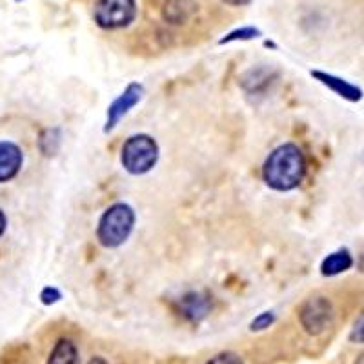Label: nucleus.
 <instances>
[{"instance_id": "ddd939ff", "label": "nucleus", "mask_w": 364, "mask_h": 364, "mask_svg": "<svg viewBox=\"0 0 364 364\" xmlns=\"http://www.w3.org/2000/svg\"><path fill=\"white\" fill-rule=\"evenodd\" d=\"M261 35V29L253 28V26H245V28L233 29L224 38H220V44H230V42L237 41H252V38H257Z\"/></svg>"}, {"instance_id": "a211bd4d", "label": "nucleus", "mask_w": 364, "mask_h": 364, "mask_svg": "<svg viewBox=\"0 0 364 364\" xmlns=\"http://www.w3.org/2000/svg\"><path fill=\"white\" fill-rule=\"evenodd\" d=\"M223 2H224V4H228V6H235V8H239V6L250 4L252 0H223Z\"/></svg>"}, {"instance_id": "f257e3e1", "label": "nucleus", "mask_w": 364, "mask_h": 364, "mask_svg": "<svg viewBox=\"0 0 364 364\" xmlns=\"http://www.w3.org/2000/svg\"><path fill=\"white\" fill-rule=\"evenodd\" d=\"M306 173L304 155L295 144H282L266 159L262 177L269 188L277 191H290L301 184Z\"/></svg>"}, {"instance_id": "9b49d317", "label": "nucleus", "mask_w": 364, "mask_h": 364, "mask_svg": "<svg viewBox=\"0 0 364 364\" xmlns=\"http://www.w3.org/2000/svg\"><path fill=\"white\" fill-rule=\"evenodd\" d=\"M210 311V301L200 294H190L181 301V314L188 321H200Z\"/></svg>"}, {"instance_id": "f3484780", "label": "nucleus", "mask_w": 364, "mask_h": 364, "mask_svg": "<svg viewBox=\"0 0 364 364\" xmlns=\"http://www.w3.org/2000/svg\"><path fill=\"white\" fill-rule=\"evenodd\" d=\"M58 299H60V291H58L57 288H53V286H48V288H44L41 294V301L44 302V304H55Z\"/></svg>"}, {"instance_id": "39448f33", "label": "nucleus", "mask_w": 364, "mask_h": 364, "mask_svg": "<svg viewBox=\"0 0 364 364\" xmlns=\"http://www.w3.org/2000/svg\"><path fill=\"white\" fill-rule=\"evenodd\" d=\"M299 318L306 333L321 336L333 323V308L326 297H311L302 304Z\"/></svg>"}, {"instance_id": "0eeeda50", "label": "nucleus", "mask_w": 364, "mask_h": 364, "mask_svg": "<svg viewBox=\"0 0 364 364\" xmlns=\"http://www.w3.org/2000/svg\"><path fill=\"white\" fill-rule=\"evenodd\" d=\"M199 11L195 0H166L162 6V18L171 26L188 24Z\"/></svg>"}, {"instance_id": "dca6fc26", "label": "nucleus", "mask_w": 364, "mask_h": 364, "mask_svg": "<svg viewBox=\"0 0 364 364\" xmlns=\"http://www.w3.org/2000/svg\"><path fill=\"white\" fill-rule=\"evenodd\" d=\"M350 341L357 344H364V311L359 315L355 323H353L352 331H350Z\"/></svg>"}, {"instance_id": "7ed1b4c3", "label": "nucleus", "mask_w": 364, "mask_h": 364, "mask_svg": "<svg viewBox=\"0 0 364 364\" xmlns=\"http://www.w3.org/2000/svg\"><path fill=\"white\" fill-rule=\"evenodd\" d=\"M159 159V146L149 135H133L122 146L120 162L132 175L148 173Z\"/></svg>"}, {"instance_id": "9d476101", "label": "nucleus", "mask_w": 364, "mask_h": 364, "mask_svg": "<svg viewBox=\"0 0 364 364\" xmlns=\"http://www.w3.org/2000/svg\"><path fill=\"white\" fill-rule=\"evenodd\" d=\"M48 364H80L79 348L71 339H58L48 357Z\"/></svg>"}, {"instance_id": "20e7f679", "label": "nucleus", "mask_w": 364, "mask_h": 364, "mask_svg": "<svg viewBox=\"0 0 364 364\" xmlns=\"http://www.w3.org/2000/svg\"><path fill=\"white\" fill-rule=\"evenodd\" d=\"M136 17V0H97L93 18L102 29H120Z\"/></svg>"}, {"instance_id": "1a4fd4ad", "label": "nucleus", "mask_w": 364, "mask_h": 364, "mask_svg": "<svg viewBox=\"0 0 364 364\" xmlns=\"http://www.w3.org/2000/svg\"><path fill=\"white\" fill-rule=\"evenodd\" d=\"M311 77H315L318 82L328 86L331 91H336L337 95L350 100V102H357V100H360V97H363V91H360L359 87L350 84L348 80L339 79V77H333V75L330 73H323V71H311Z\"/></svg>"}, {"instance_id": "6e6552de", "label": "nucleus", "mask_w": 364, "mask_h": 364, "mask_svg": "<svg viewBox=\"0 0 364 364\" xmlns=\"http://www.w3.org/2000/svg\"><path fill=\"white\" fill-rule=\"evenodd\" d=\"M22 151L17 144L2 141L0 142V182H8L17 177L22 168Z\"/></svg>"}, {"instance_id": "f8f14e48", "label": "nucleus", "mask_w": 364, "mask_h": 364, "mask_svg": "<svg viewBox=\"0 0 364 364\" xmlns=\"http://www.w3.org/2000/svg\"><path fill=\"white\" fill-rule=\"evenodd\" d=\"M353 264L352 255L348 250H339V252H333L326 257L321 264V272L326 277H333V275H339V273L350 269V266Z\"/></svg>"}, {"instance_id": "4468645a", "label": "nucleus", "mask_w": 364, "mask_h": 364, "mask_svg": "<svg viewBox=\"0 0 364 364\" xmlns=\"http://www.w3.org/2000/svg\"><path fill=\"white\" fill-rule=\"evenodd\" d=\"M273 321H275V315H273L272 311H262V314H259L255 318H253L252 324H250V330L262 331L266 330V328L272 326Z\"/></svg>"}, {"instance_id": "aec40b11", "label": "nucleus", "mask_w": 364, "mask_h": 364, "mask_svg": "<svg viewBox=\"0 0 364 364\" xmlns=\"http://www.w3.org/2000/svg\"><path fill=\"white\" fill-rule=\"evenodd\" d=\"M90 364H109L108 360H104L102 357H93V359L90 360Z\"/></svg>"}, {"instance_id": "2eb2a0df", "label": "nucleus", "mask_w": 364, "mask_h": 364, "mask_svg": "<svg viewBox=\"0 0 364 364\" xmlns=\"http://www.w3.org/2000/svg\"><path fill=\"white\" fill-rule=\"evenodd\" d=\"M206 364H245V360L240 359L237 353L223 352V353H219V355L211 357Z\"/></svg>"}, {"instance_id": "423d86ee", "label": "nucleus", "mask_w": 364, "mask_h": 364, "mask_svg": "<svg viewBox=\"0 0 364 364\" xmlns=\"http://www.w3.org/2000/svg\"><path fill=\"white\" fill-rule=\"evenodd\" d=\"M142 93H144V90H142L141 84H129V86L120 93V97H117V99L113 100L112 106L108 108V119H106L104 132H112V129L119 124V120L122 119L135 104H139V100L142 99Z\"/></svg>"}, {"instance_id": "6ab92c4d", "label": "nucleus", "mask_w": 364, "mask_h": 364, "mask_svg": "<svg viewBox=\"0 0 364 364\" xmlns=\"http://www.w3.org/2000/svg\"><path fill=\"white\" fill-rule=\"evenodd\" d=\"M6 232V215H4V211L0 210V237L4 235Z\"/></svg>"}, {"instance_id": "f03ea898", "label": "nucleus", "mask_w": 364, "mask_h": 364, "mask_svg": "<svg viewBox=\"0 0 364 364\" xmlns=\"http://www.w3.org/2000/svg\"><path fill=\"white\" fill-rule=\"evenodd\" d=\"M135 226V213L124 203H117L104 211L100 217L97 237L104 248H119L132 235Z\"/></svg>"}]
</instances>
